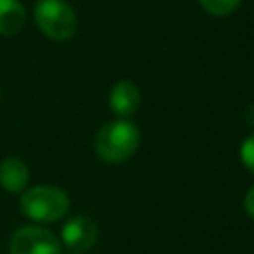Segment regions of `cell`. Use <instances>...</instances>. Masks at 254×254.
Here are the masks:
<instances>
[{
    "instance_id": "cell-4",
    "label": "cell",
    "mask_w": 254,
    "mask_h": 254,
    "mask_svg": "<svg viewBox=\"0 0 254 254\" xmlns=\"http://www.w3.org/2000/svg\"><path fill=\"white\" fill-rule=\"evenodd\" d=\"M8 252L10 254H62V242L48 228L22 226L12 234L8 242Z\"/></svg>"
},
{
    "instance_id": "cell-2",
    "label": "cell",
    "mask_w": 254,
    "mask_h": 254,
    "mask_svg": "<svg viewBox=\"0 0 254 254\" xmlns=\"http://www.w3.org/2000/svg\"><path fill=\"white\" fill-rule=\"evenodd\" d=\"M20 210L36 222L62 220L69 210V196L64 189L54 185H38L26 189L20 196Z\"/></svg>"
},
{
    "instance_id": "cell-3",
    "label": "cell",
    "mask_w": 254,
    "mask_h": 254,
    "mask_svg": "<svg viewBox=\"0 0 254 254\" xmlns=\"http://www.w3.org/2000/svg\"><path fill=\"white\" fill-rule=\"evenodd\" d=\"M34 20L40 32L56 42L69 40L77 30L75 12L65 0H38L34 6Z\"/></svg>"
},
{
    "instance_id": "cell-11",
    "label": "cell",
    "mask_w": 254,
    "mask_h": 254,
    "mask_svg": "<svg viewBox=\"0 0 254 254\" xmlns=\"http://www.w3.org/2000/svg\"><path fill=\"white\" fill-rule=\"evenodd\" d=\"M244 210H246V214L254 220V187L246 192V196H244Z\"/></svg>"
},
{
    "instance_id": "cell-6",
    "label": "cell",
    "mask_w": 254,
    "mask_h": 254,
    "mask_svg": "<svg viewBox=\"0 0 254 254\" xmlns=\"http://www.w3.org/2000/svg\"><path fill=\"white\" fill-rule=\"evenodd\" d=\"M139 103H141V91L129 79L117 81L109 91V109L117 115V119L131 117L139 109Z\"/></svg>"
},
{
    "instance_id": "cell-1",
    "label": "cell",
    "mask_w": 254,
    "mask_h": 254,
    "mask_svg": "<svg viewBox=\"0 0 254 254\" xmlns=\"http://www.w3.org/2000/svg\"><path fill=\"white\" fill-rule=\"evenodd\" d=\"M141 143V133L137 125L129 119H113L105 123L95 135V153L101 161L119 165L129 161Z\"/></svg>"
},
{
    "instance_id": "cell-9",
    "label": "cell",
    "mask_w": 254,
    "mask_h": 254,
    "mask_svg": "<svg viewBox=\"0 0 254 254\" xmlns=\"http://www.w3.org/2000/svg\"><path fill=\"white\" fill-rule=\"evenodd\" d=\"M198 4L212 16H228L238 10L242 0H198Z\"/></svg>"
},
{
    "instance_id": "cell-12",
    "label": "cell",
    "mask_w": 254,
    "mask_h": 254,
    "mask_svg": "<svg viewBox=\"0 0 254 254\" xmlns=\"http://www.w3.org/2000/svg\"><path fill=\"white\" fill-rule=\"evenodd\" d=\"M244 119H246V123L254 129V103H250V105L246 107V111H244Z\"/></svg>"
},
{
    "instance_id": "cell-10",
    "label": "cell",
    "mask_w": 254,
    "mask_h": 254,
    "mask_svg": "<svg viewBox=\"0 0 254 254\" xmlns=\"http://www.w3.org/2000/svg\"><path fill=\"white\" fill-rule=\"evenodd\" d=\"M240 161L254 175V133L248 135L240 145Z\"/></svg>"
},
{
    "instance_id": "cell-13",
    "label": "cell",
    "mask_w": 254,
    "mask_h": 254,
    "mask_svg": "<svg viewBox=\"0 0 254 254\" xmlns=\"http://www.w3.org/2000/svg\"><path fill=\"white\" fill-rule=\"evenodd\" d=\"M67 254H85V252H75V250H67Z\"/></svg>"
},
{
    "instance_id": "cell-5",
    "label": "cell",
    "mask_w": 254,
    "mask_h": 254,
    "mask_svg": "<svg viewBox=\"0 0 254 254\" xmlns=\"http://www.w3.org/2000/svg\"><path fill=\"white\" fill-rule=\"evenodd\" d=\"M99 236V228L93 222V218L77 214L71 216L64 226H62V236L60 242L67 248V250H75V252H87L89 248H93V244L97 242Z\"/></svg>"
},
{
    "instance_id": "cell-7",
    "label": "cell",
    "mask_w": 254,
    "mask_h": 254,
    "mask_svg": "<svg viewBox=\"0 0 254 254\" xmlns=\"http://www.w3.org/2000/svg\"><path fill=\"white\" fill-rule=\"evenodd\" d=\"M30 181L28 165L18 157H6L0 163V185L4 190L12 194H20L26 190Z\"/></svg>"
},
{
    "instance_id": "cell-8",
    "label": "cell",
    "mask_w": 254,
    "mask_h": 254,
    "mask_svg": "<svg viewBox=\"0 0 254 254\" xmlns=\"http://www.w3.org/2000/svg\"><path fill=\"white\" fill-rule=\"evenodd\" d=\"M26 26V10L20 0H0V34L16 36Z\"/></svg>"
}]
</instances>
